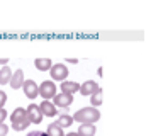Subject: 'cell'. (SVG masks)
I'll use <instances>...</instances> for the list:
<instances>
[{
	"label": "cell",
	"mask_w": 146,
	"mask_h": 136,
	"mask_svg": "<svg viewBox=\"0 0 146 136\" xmlns=\"http://www.w3.org/2000/svg\"><path fill=\"white\" fill-rule=\"evenodd\" d=\"M73 121L82 123V124H94L100 119V112L95 107H82L72 116Z\"/></svg>",
	"instance_id": "1"
},
{
	"label": "cell",
	"mask_w": 146,
	"mask_h": 136,
	"mask_svg": "<svg viewBox=\"0 0 146 136\" xmlns=\"http://www.w3.org/2000/svg\"><path fill=\"white\" fill-rule=\"evenodd\" d=\"M10 123H12V128L15 129V131H24V129H27L29 128V119H27V112H26V109H22V107H17L12 114H10Z\"/></svg>",
	"instance_id": "2"
},
{
	"label": "cell",
	"mask_w": 146,
	"mask_h": 136,
	"mask_svg": "<svg viewBox=\"0 0 146 136\" xmlns=\"http://www.w3.org/2000/svg\"><path fill=\"white\" fill-rule=\"evenodd\" d=\"M39 95H41L44 101L53 99V97L56 95V85H54V82H51V80H44V82L39 85Z\"/></svg>",
	"instance_id": "3"
},
{
	"label": "cell",
	"mask_w": 146,
	"mask_h": 136,
	"mask_svg": "<svg viewBox=\"0 0 146 136\" xmlns=\"http://www.w3.org/2000/svg\"><path fill=\"white\" fill-rule=\"evenodd\" d=\"M49 73H51V78L56 80V82H65V80L68 78V68H66L65 63H56V65H53L51 70H49Z\"/></svg>",
	"instance_id": "4"
},
{
	"label": "cell",
	"mask_w": 146,
	"mask_h": 136,
	"mask_svg": "<svg viewBox=\"0 0 146 136\" xmlns=\"http://www.w3.org/2000/svg\"><path fill=\"white\" fill-rule=\"evenodd\" d=\"M78 90H80V94H82V95H85V97H87V95H88V97H92L94 94L100 92L102 89L97 85V82H94V80H87V82H83V83L80 85V89H78Z\"/></svg>",
	"instance_id": "5"
},
{
	"label": "cell",
	"mask_w": 146,
	"mask_h": 136,
	"mask_svg": "<svg viewBox=\"0 0 146 136\" xmlns=\"http://www.w3.org/2000/svg\"><path fill=\"white\" fill-rule=\"evenodd\" d=\"M22 90L26 94L27 99H36L39 97V85H37L34 80H24V85H22Z\"/></svg>",
	"instance_id": "6"
},
{
	"label": "cell",
	"mask_w": 146,
	"mask_h": 136,
	"mask_svg": "<svg viewBox=\"0 0 146 136\" xmlns=\"http://www.w3.org/2000/svg\"><path fill=\"white\" fill-rule=\"evenodd\" d=\"M26 112H27V119H29V123H33V124H39L41 121H42V114H41V109H39V105L37 104H31L27 109H26Z\"/></svg>",
	"instance_id": "7"
},
{
	"label": "cell",
	"mask_w": 146,
	"mask_h": 136,
	"mask_svg": "<svg viewBox=\"0 0 146 136\" xmlns=\"http://www.w3.org/2000/svg\"><path fill=\"white\" fill-rule=\"evenodd\" d=\"M73 102V95H65V94H56L53 97V105L60 107V109H66L70 107Z\"/></svg>",
	"instance_id": "8"
},
{
	"label": "cell",
	"mask_w": 146,
	"mask_h": 136,
	"mask_svg": "<svg viewBox=\"0 0 146 136\" xmlns=\"http://www.w3.org/2000/svg\"><path fill=\"white\" fill-rule=\"evenodd\" d=\"M9 85L14 89V90H19L22 85H24V70H15V71H12V78H10V82H9Z\"/></svg>",
	"instance_id": "9"
},
{
	"label": "cell",
	"mask_w": 146,
	"mask_h": 136,
	"mask_svg": "<svg viewBox=\"0 0 146 136\" xmlns=\"http://www.w3.org/2000/svg\"><path fill=\"white\" fill-rule=\"evenodd\" d=\"M39 109H41V114L48 116V117H54L58 114V109L53 105V102H49V101H42L39 104Z\"/></svg>",
	"instance_id": "10"
},
{
	"label": "cell",
	"mask_w": 146,
	"mask_h": 136,
	"mask_svg": "<svg viewBox=\"0 0 146 136\" xmlns=\"http://www.w3.org/2000/svg\"><path fill=\"white\" fill-rule=\"evenodd\" d=\"M78 89H80L78 82H68V80L61 82V94L65 95H73L75 92H78Z\"/></svg>",
	"instance_id": "11"
},
{
	"label": "cell",
	"mask_w": 146,
	"mask_h": 136,
	"mask_svg": "<svg viewBox=\"0 0 146 136\" xmlns=\"http://www.w3.org/2000/svg\"><path fill=\"white\" fill-rule=\"evenodd\" d=\"M95 133H97L95 124H80V128L76 131L78 136H95Z\"/></svg>",
	"instance_id": "12"
},
{
	"label": "cell",
	"mask_w": 146,
	"mask_h": 136,
	"mask_svg": "<svg viewBox=\"0 0 146 136\" xmlns=\"http://www.w3.org/2000/svg\"><path fill=\"white\" fill-rule=\"evenodd\" d=\"M34 67H36L39 71H46V70H51V67H53V61H51L49 58H36Z\"/></svg>",
	"instance_id": "13"
},
{
	"label": "cell",
	"mask_w": 146,
	"mask_h": 136,
	"mask_svg": "<svg viewBox=\"0 0 146 136\" xmlns=\"http://www.w3.org/2000/svg\"><path fill=\"white\" fill-rule=\"evenodd\" d=\"M54 124H56V126H60L61 129L70 128V126L73 124V117H72V116H68V114H61V116L54 121Z\"/></svg>",
	"instance_id": "14"
},
{
	"label": "cell",
	"mask_w": 146,
	"mask_h": 136,
	"mask_svg": "<svg viewBox=\"0 0 146 136\" xmlns=\"http://www.w3.org/2000/svg\"><path fill=\"white\" fill-rule=\"evenodd\" d=\"M10 78H12V70H10L9 67L0 68V85L9 83V82H10Z\"/></svg>",
	"instance_id": "15"
},
{
	"label": "cell",
	"mask_w": 146,
	"mask_h": 136,
	"mask_svg": "<svg viewBox=\"0 0 146 136\" xmlns=\"http://www.w3.org/2000/svg\"><path fill=\"white\" fill-rule=\"evenodd\" d=\"M46 135H48V136H65V133H63V129H61L60 126H56L54 123H51V124L48 126Z\"/></svg>",
	"instance_id": "16"
},
{
	"label": "cell",
	"mask_w": 146,
	"mask_h": 136,
	"mask_svg": "<svg viewBox=\"0 0 146 136\" xmlns=\"http://www.w3.org/2000/svg\"><path fill=\"white\" fill-rule=\"evenodd\" d=\"M102 101H104V99H102V90H100V92H97V94H94V95L90 97V104H92L90 107H99V105H102Z\"/></svg>",
	"instance_id": "17"
},
{
	"label": "cell",
	"mask_w": 146,
	"mask_h": 136,
	"mask_svg": "<svg viewBox=\"0 0 146 136\" xmlns=\"http://www.w3.org/2000/svg\"><path fill=\"white\" fill-rule=\"evenodd\" d=\"M5 102H7V94H5L3 90H0V109H3Z\"/></svg>",
	"instance_id": "18"
},
{
	"label": "cell",
	"mask_w": 146,
	"mask_h": 136,
	"mask_svg": "<svg viewBox=\"0 0 146 136\" xmlns=\"http://www.w3.org/2000/svg\"><path fill=\"white\" fill-rule=\"evenodd\" d=\"M7 133H9V128H7V124H0V136H7Z\"/></svg>",
	"instance_id": "19"
},
{
	"label": "cell",
	"mask_w": 146,
	"mask_h": 136,
	"mask_svg": "<svg viewBox=\"0 0 146 136\" xmlns=\"http://www.w3.org/2000/svg\"><path fill=\"white\" fill-rule=\"evenodd\" d=\"M26 136H48V135H46V131H31Z\"/></svg>",
	"instance_id": "20"
},
{
	"label": "cell",
	"mask_w": 146,
	"mask_h": 136,
	"mask_svg": "<svg viewBox=\"0 0 146 136\" xmlns=\"http://www.w3.org/2000/svg\"><path fill=\"white\" fill-rule=\"evenodd\" d=\"M5 117H7V111L5 109H0V124L5 121Z\"/></svg>",
	"instance_id": "21"
},
{
	"label": "cell",
	"mask_w": 146,
	"mask_h": 136,
	"mask_svg": "<svg viewBox=\"0 0 146 136\" xmlns=\"http://www.w3.org/2000/svg\"><path fill=\"white\" fill-rule=\"evenodd\" d=\"M7 63H9V60H7V58H0V65L7 67Z\"/></svg>",
	"instance_id": "22"
},
{
	"label": "cell",
	"mask_w": 146,
	"mask_h": 136,
	"mask_svg": "<svg viewBox=\"0 0 146 136\" xmlns=\"http://www.w3.org/2000/svg\"><path fill=\"white\" fill-rule=\"evenodd\" d=\"M65 136H78V135H76V133H73V131H72V133H68V135H65Z\"/></svg>",
	"instance_id": "23"
}]
</instances>
